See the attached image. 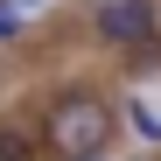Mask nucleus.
<instances>
[{"label": "nucleus", "instance_id": "nucleus-1", "mask_svg": "<svg viewBox=\"0 0 161 161\" xmlns=\"http://www.w3.org/2000/svg\"><path fill=\"white\" fill-rule=\"evenodd\" d=\"M112 133H119V112L105 105L98 91H63L56 105H49V119H42V140L56 147L63 161H91L112 147Z\"/></svg>", "mask_w": 161, "mask_h": 161}, {"label": "nucleus", "instance_id": "nucleus-2", "mask_svg": "<svg viewBox=\"0 0 161 161\" xmlns=\"http://www.w3.org/2000/svg\"><path fill=\"white\" fill-rule=\"evenodd\" d=\"M91 28L112 49H140V42L161 35V7H154V0H98V7H91Z\"/></svg>", "mask_w": 161, "mask_h": 161}, {"label": "nucleus", "instance_id": "nucleus-3", "mask_svg": "<svg viewBox=\"0 0 161 161\" xmlns=\"http://www.w3.org/2000/svg\"><path fill=\"white\" fill-rule=\"evenodd\" d=\"M28 7H35V0H0V42H7V35H21Z\"/></svg>", "mask_w": 161, "mask_h": 161}, {"label": "nucleus", "instance_id": "nucleus-4", "mask_svg": "<svg viewBox=\"0 0 161 161\" xmlns=\"http://www.w3.org/2000/svg\"><path fill=\"white\" fill-rule=\"evenodd\" d=\"M0 161H35V147L21 140V133H7V126H0Z\"/></svg>", "mask_w": 161, "mask_h": 161}, {"label": "nucleus", "instance_id": "nucleus-5", "mask_svg": "<svg viewBox=\"0 0 161 161\" xmlns=\"http://www.w3.org/2000/svg\"><path fill=\"white\" fill-rule=\"evenodd\" d=\"M91 161H105V154H91Z\"/></svg>", "mask_w": 161, "mask_h": 161}]
</instances>
